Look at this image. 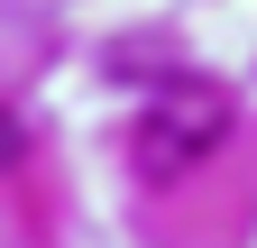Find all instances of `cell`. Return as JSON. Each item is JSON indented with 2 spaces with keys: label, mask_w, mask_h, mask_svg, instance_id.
<instances>
[{
  "label": "cell",
  "mask_w": 257,
  "mask_h": 248,
  "mask_svg": "<svg viewBox=\"0 0 257 248\" xmlns=\"http://www.w3.org/2000/svg\"><path fill=\"white\" fill-rule=\"evenodd\" d=\"M220 138H230V92L220 83H166V92H147V110H138V166L147 175L202 166Z\"/></svg>",
  "instance_id": "6da1fadb"
}]
</instances>
